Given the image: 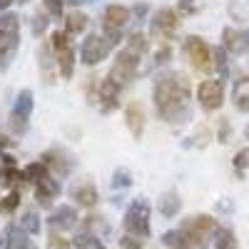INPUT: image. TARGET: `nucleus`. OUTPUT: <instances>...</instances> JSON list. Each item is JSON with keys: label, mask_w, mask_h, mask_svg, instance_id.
<instances>
[{"label": "nucleus", "mask_w": 249, "mask_h": 249, "mask_svg": "<svg viewBox=\"0 0 249 249\" xmlns=\"http://www.w3.org/2000/svg\"><path fill=\"white\" fill-rule=\"evenodd\" d=\"M37 65H40V75H43V80L48 82V85H53L55 82V53H53V45L50 43H43L37 50Z\"/></svg>", "instance_id": "obj_17"}, {"label": "nucleus", "mask_w": 249, "mask_h": 249, "mask_svg": "<svg viewBox=\"0 0 249 249\" xmlns=\"http://www.w3.org/2000/svg\"><path fill=\"white\" fill-rule=\"evenodd\" d=\"M120 85H115V82L107 77L100 82V90H97V100H100V107L102 112H112L117 105H120Z\"/></svg>", "instance_id": "obj_19"}, {"label": "nucleus", "mask_w": 249, "mask_h": 249, "mask_svg": "<svg viewBox=\"0 0 249 249\" xmlns=\"http://www.w3.org/2000/svg\"><path fill=\"white\" fill-rule=\"evenodd\" d=\"M120 247H122V249H142V239H137V237H130V234H124V237L120 239Z\"/></svg>", "instance_id": "obj_36"}, {"label": "nucleus", "mask_w": 249, "mask_h": 249, "mask_svg": "<svg viewBox=\"0 0 249 249\" xmlns=\"http://www.w3.org/2000/svg\"><path fill=\"white\" fill-rule=\"evenodd\" d=\"M127 23H130V10L120 3L107 5L105 13H102V30L105 33H120Z\"/></svg>", "instance_id": "obj_14"}, {"label": "nucleus", "mask_w": 249, "mask_h": 249, "mask_svg": "<svg viewBox=\"0 0 249 249\" xmlns=\"http://www.w3.org/2000/svg\"><path fill=\"white\" fill-rule=\"evenodd\" d=\"M20 48V18L15 13L0 15V72H5Z\"/></svg>", "instance_id": "obj_2"}, {"label": "nucleus", "mask_w": 249, "mask_h": 249, "mask_svg": "<svg viewBox=\"0 0 249 249\" xmlns=\"http://www.w3.org/2000/svg\"><path fill=\"white\" fill-rule=\"evenodd\" d=\"M48 13H35L33 15V35H43L48 30Z\"/></svg>", "instance_id": "obj_32"}, {"label": "nucleus", "mask_w": 249, "mask_h": 249, "mask_svg": "<svg viewBox=\"0 0 249 249\" xmlns=\"http://www.w3.org/2000/svg\"><path fill=\"white\" fill-rule=\"evenodd\" d=\"M13 3H15V0H0V10L5 13V10H8V8H10Z\"/></svg>", "instance_id": "obj_42"}, {"label": "nucleus", "mask_w": 249, "mask_h": 249, "mask_svg": "<svg viewBox=\"0 0 249 249\" xmlns=\"http://www.w3.org/2000/svg\"><path fill=\"white\" fill-rule=\"evenodd\" d=\"M60 182L50 175V177H45V179H40L37 184H35V199L43 204V207H50L57 197H60Z\"/></svg>", "instance_id": "obj_18"}, {"label": "nucleus", "mask_w": 249, "mask_h": 249, "mask_svg": "<svg viewBox=\"0 0 249 249\" xmlns=\"http://www.w3.org/2000/svg\"><path fill=\"white\" fill-rule=\"evenodd\" d=\"M197 100L204 112H214L224 105V82L222 80H202L197 88Z\"/></svg>", "instance_id": "obj_11"}, {"label": "nucleus", "mask_w": 249, "mask_h": 249, "mask_svg": "<svg viewBox=\"0 0 249 249\" xmlns=\"http://www.w3.org/2000/svg\"><path fill=\"white\" fill-rule=\"evenodd\" d=\"M217 219L212 214H192V217H187L182 222L179 230L184 232V237L192 242L195 249H207V244H210V239L214 237L217 232Z\"/></svg>", "instance_id": "obj_3"}, {"label": "nucleus", "mask_w": 249, "mask_h": 249, "mask_svg": "<svg viewBox=\"0 0 249 249\" xmlns=\"http://www.w3.org/2000/svg\"><path fill=\"white\" fill-rule=\"evenodd\" d=\"M147 48H150V40H147V35H144L142 30H137V33H132L130 37H127V50H132L135 55H144L147 53Z\"/></svg>", "instance_id": "obj_27"}, {"label": "nucleus", "mask_w": 249, "mask_h": 249, "mask_svg": "<svg viewBox=\"0 0 249 249\" xmlns=\"http://www.w3.org/2000/svg\"><path fill=\"white\" fill-rule=\"evenodd\" d=\"M179 28V18H177V10L175 8H160L155 15H152V23H150V35L152 40H160V43H170L175 37Z\"/></svg>", "instance_id": "obj_8"}, {"label": "nucleus", "mask_w": 249, "mask_h": 249, "mask_svg": "<svg viewBox=\"0 0 249 249\" xmlns=\"http://www.w3.org/2000/svg\"><path fill=\"white\" fill-rule=\"evenodd\" d=\"M124 122H127V130L135 140H140L144 135V107L142 102L132 100L127 107H124Z\"/></svg>", "instance_id": "obj_16"}, {"label": "nucleus", "mask_w": 249, "mask_h": 249, "mask_svg": "<svg viewBox=\"0 0 249 249\" xmlns=\"http://www.w3.org/2000/svg\"><path fill=\"white\" fill-rule=\"evenodd\" d=\"M132 13H135V18H144V15H147V5L140 3L137 8H132Z\"/></svg>", "instance_id": "obj_39"}, {"label": "nucleus", "mask_w": 249, "mask_h": 249, "mask_svg": "<svg viewBox=\"0 0 249 249\" xmlns=\"http://www.w3.org/2000/svg\"><path fill=\"white\" fill-rule=\"evenodd\" d=\"M50 45H53V53H55V62H57L60 75L65 80H70L72 72H75V48L70 45V35L65 30H55L53 37H50Z\"/></svg>", "instance_id": "obj_5"}, {"label": "nucleus", "mask_w": 249, "mask_h": 249, "mask_svg": "<svg viewBox=\"0 0 249 249\" xmlns=\"http://www.w3.org/2000/svg\"><path fill=\"white\" fill-rule=\"evenodd\" d=\"M112 40L107 35H100V33H90L85 40H82V48H80V60H82V65H100L102 60H105L112 50Z\"/></svg>", "instance_id": "obj_6"}, {"label": "nucleus", "mask_w": 249, "mask_h": 249, "mask_svg": "<svg viewBox=\"0 0 249 249\" xmlns=\"http://www.w3.org/2000/svg\"><path fill=\"white\" fill-rule=\"evenodd\" d=\"M150 217H152V210H150V204L144 202V199H135L130 207H127V212H124V232H127L130 237H137V239H147L150 237Z\"/></svg>", "instance_id": "obj_4"}, {"label": "nucleus", "mask_w": 249, "mask_h": 249, "mask_svg": "<svg viewBox=\"0 0 249 249\" xmlns=\"http://www.w3.org/2000/svg\"><path fill=\"white\" fill-rule=\"evenodd\" d=\"M45 13L50 18H62V8H65V0H43Z\"/></svg>", "instance_id": "obj_33"}, {"label": "nucleus", "mask_w": 249, "mask_h": 249, "mask_svg": "<svg viewBox=\"0 0 249 249\" xmlns=\"http://www.w3.org/2000/svg\"><path fill=\"white\" fill-rule=\"evenodd\" d=\"M170 55H172V50H170V45H162L157 53H155V62L157 65H164V62L170 60Z\"/></svg>", "instance_id": "obj_37"}, {"label": "nucleus", "mask_w": 249, "mask_h": 249, "mask_svg": "<svg viewBox=\"0 0 249 249\" xmlns=\"http://www.w3.org/2000/svg\"><path fill=\"white\" fill-rule=\"evenodd\" d=\"M232 164H234L237 175H244V170H249V147H242V150L234 155Z\"/></svg>", "instance_id": "obj_31"}, {"label": "nucleus", "mask_w": 249, "mask_h": 249, "mask_svg": "<svg viewBox=\"0 0 249 249\" xmlns=\"http://www.w3.org/2000/svg\"><path fill=\"white\" fill-rule=\"evenodd\" d=\"M40 160H43V164L50 170V175H55V177H68L70 170H72V160H70V155H68L65 150H60V147L48 150Z\"/></svg>", "instance_id": "obj_13"}, {"label": "nucleus", "mask_w": 249, "mask_h": 249, "mask_svg": "<svg viewBox=\"0 0 249 249\" xmlns=\"http://www.w3.org/2000/svg\"><path fill=\"white\" fill-rule=\"evenodd\" d=\"M48 249H72V239L62 237L60 232H50V237H48Z\"/></svg>", "instance_id": "obj_30"}, {"label": "nucleus", "mask_w": 249, "mask_h": 249, "mask_svg": "<svg viewBox=\"0 0 249 249\" xmlns=\"http://www.w3.org/2000/svg\"><path fill=\"white\" fill-rule=\"evenodd\" d=\"M157 210H160V214L162 217H175L179 210H182V199H179V195L177 192H164L162 197H160V202H157Z\"/></svg>", "instance_id": "obj_22"}, {"label": "nucleus", "mask_w": 249, "mask_h": 249, "mask_svg": "<svg viewBox=\"0 0 249 249\" xmlns=\"http://www.w3.org/2000/svg\"><path fill=\"white\" fill-rule=\"evenodd\" d=\"M130 184V172L127 170H115L112 175V187H127Z\"/></svg>", "instance_id": "obj_35"}, {"label": "nucleus", "mask_w": 249, "mask_h": 249, "mask_svg": "<svg viewBox=\"0 0 249 249\" xmlns=\"http://www.w3.org/2000/svg\"><path fill=\"white\" fill-rule=\"evenodd\" d=\"M227 140H230V122L222 120V124H219V142H227Z\"/></svg>", "instance_id": "obj_38"}, {"label": "nucleus", "mask_w": 249, "mask_h": 249, "mask_svg": "<svg viewBox=\"0 0 249 249\" xmlns=\"http://www.w3.org/2000/svg\"><path fill=\"white\" fill-rule=\"evenodd\" d=\"M5 249H33L30 234L15 222H10L5 230Z\"/></svg>", "instance_id": "obj_20"}, {"label": "nucleus", "mask_w": 249, "mask_h": 249, "mask_svg": "<svg viewBox=\"0 0 249 249\" xmlns=\"http://www.w3.org/2000/svg\"><path fill=\"white\" fill-rule=\"evenodd\" d=\"M33 92L30 90H20L15 97V105L10 110V127L15 135H23L30 124V115H33Z\"/></svg>", "instance_id": "obj_10"}, {"label": "nucleus", "mask_w": 249, "mask_h": 249, "mask_svg": "<svg viewBox=\"0 0 249 249\" xmlns=\"http://www.w3.org/2000/svg\"><path fill=\"white\" fill-rule=\"evenodd\" d=\"M162 244L167 247V249H195L192 242L184 237L182 230H170V232H164V234H162Z\"/></svg>", "instance_id": "obj_24"}, {"label": "nucleus", "mask_w": 249, "mask_h": 249, "mask_svg": "<svg viewBox=\"0 0 249 249\" xmlns=\"http://www.w3.org/2000/svg\"><path fill=\"white\" fill-rule=\"evenodd\" d=\"M155 107L157 115L164 122H184L190 117V97H192V85H190V77L184 72H167V75H160L155 82Z\"/></svg>", "instance_id": "obj_1"}, {"label": "nucleus", "mask_w": 249, "mask_h": 249, "mask_svg": "<svg viewBox=\"0 0 249 249\" xmlns=\"http://www.w3.org/2000/svg\"><path fill=\"white\" fill-rule=\"evenodd\" d=\"M68 3L75 8V5H82V3H92V0H68Z\"/></svg>", "instance_id": "obj_43"}, {"label": "nucleus", "mask_w": 249, "mask_h": 249, "mask_svg": "<svg viewBox=\"0 0 249 249\" xmlns=\"http://www.w3.org/2000/svg\"><path fill=\"white\" fill-rule=\"evenodd\" d=\"M184 57L190 60V65L197 72H210L214 68V57H212V48L204 43L199 35H190L184 40Z\"/></svg>", "instance_id": "obj_7"}, {"label": "nucleus", "mask_w": 249, "mask_h": 249, "mask_svg": "<svg viewBox=\"0 0 249 249\" xmlns=\"http://www.w3.org/2000/svg\"><path fill=\"white\" fill-rule=\"evenodd\" d=\"M212 57H214V68H217L219 72H227V50H224V48H217V50L212 53Z\"/></svg>", "instance_id": "obj_34"}, {"label": "nucleus", "mask_w": 249, "mask_h": 249, "mask_svg": "<svg viewBox=\"0 0 249 249\" xmlns=\"http://www.w3.org/2000/svg\"><path fill=\"white\" fill-rule=\"evenodd\" d=\"M247 137H249V127H247Z\"/></svg>", "instance_id": "obj_45"}, {"label": "nucleus", "mask_w": 249, "mask_h": 249, "mask_svg": "<svg viewBox=\"0 0 249 249\" xmlns=\"http://www.w3.org/2000/svg\"><path fill=\"white\" fill-rule=\"evenodd\" d=\"M18 207H20V192H18V190H13L10 195H5L3 199H0V214L10 217V214H15Z\"/></svg>", "instance_id": "obj_28"}, {"label": "nucleus", "mask_w": 249, "mask_h": 249, "mask_svg": "<svg viewBox=\"0 0 249 249\" xmlns=\"http://www.w3.org/2000/svg\"><path fill=\"white\" fill-rule=\"evenodd\" d=\"M222 48L230 55H244L249 50V28H224Z\"/></svg>", "instance_id": "obj_12"}, {"label": "nucleus", "mask_w": 249, "mask_h": 249, "mask_svg": "<svg viewBox=\"0 0 249 249\" xmlns=\"http://www.w3.org/2000/svg\"><path fill=\"white\" fill-rule=\"evenodd\" d=\"M214 249H239V242H237V234H234L232 227H217Z\"/></svg>", "instance_id": "obj_23"}, {"label": "nucleus", "mask_w": 249, "mask_h": 249, "mask_svg": "<svg viewBox=\"0 0 249 249\" xmlns=\"http://www.w3.org/2000/svg\"><path fill=\"white\" fill-rule=\"evenodd\" d=\"M5 247V232H0V249Z\"/></svg>", "instance_id": "obj_44"}, {"label": "nucleus", "mask_w": 249, "mask_h": 249, "mask_svg": "<svg viewBox=\"0 0 249 249\" xmlns=\"http://www.w3.org/2000/svg\"><path fill=\"white\" fill-rule=\"evenodd\" d=\"M10 144H13V140H8L5 135H0V150H3V147H10Z\"/></svg>", "instance_id": "obj_41"}, {"label": "nucleus", "mask_w": 249, "mask_h": 249, "mask_svg": "<svg viewBox=\"0 0 249 249\" xmlns=\"http://www.w3.org/2000/svg\"><path fill=\"white\" fill-rule=\"evenodd\" d=\"M85 28H88V15L85 13L72 10V13L65 15V33L68 35H80Z\"/></svg>", "instance_id": "obj_25"}, {"label": "nucleus", "mask_w": 249, "mask_h": 249, "mask_svg": "<svg viewBox=\"0 0 249 249\" xmlns=\"http://www.w3.org/2000/svg\"><path fill=\"white\" fill-rule=\"evenodd\" d=\"M179 10H184V13H195V5L190 3V0H179Z\"/></svg>", "instance_id": "obj_40"}, {"label": "nucleus", "mask_w": 249, "mask_h": 249, "mask_svg": "<svg viewBox=\"0 0 249 249\" xmlns=\"http://www.w3.org/2000/svg\"><path fill=\"white\" fill-rule=\"evenodd\" d=\"M70 195H72L75 204H80V207H95L97 199H100V195H97V190H95V184H90V182H82V184L72 187Z\"/></svg>", "instance_id": "obj_21"}, {"label": "nucleus", "mask_w": 249, "mask_h": 249, "mask_svg": "<svg viewBox=\"0 0 249 249\" xmlns=\"http://www.w3.org/2000/svg\"><path fill=\"white\" fill-rule=\"evenodd\" d=\"M234 105H237V110H242V112L249 110V75L242 77L237 85H234Z\"/></svg>", "instance_id": "obj_26"}, {"label": "nucleus", "mask_w": 249, "mask_h": 249, "mask_svg": "<svg viewBox=\"0 0 249 249\" xmlns=\"http://www.w3.org/2000/svg\"><path fill=\"white\" fill-rule=\"evenodd\" d=\"M48 224L53 232H65V230H72L77 224V210L72 204H60L55 207V212L48 217Z\"/></svg>", "instance_id": "obj_15"}, {"label": "nucleus", "mask_w": 249, "mask_h": 249, "mask_svg": "<svg viewBox=\"0 0 249 249\" xmlns=\"http://www.w3.org/2000/svg\"><path fill=\"white\" fill-rule=\"evenodd\" d=\"M140 65V55H135L132 50H120L115 55V62H112V68H110V80L115 82V85H127V82L135 77V70Z\"/></svg>", "instance_id": "obj_9"}, {"label": "nucleus", "mask_w": 249, "mask_h": 249, "mask_svg": "<svg viewBox=\"0 0 249 249\" xmlns=\"http://www.w3.org/2000/svg\"><path fill=\"white\" fill-rule=\"evenodd\" d=\"M20 227L33 237V234H37L40 232V214L35 212V210H28L25 214H23V219H20Z\"/></svg>", "instance_id": "obj_29"}]
</instances>
